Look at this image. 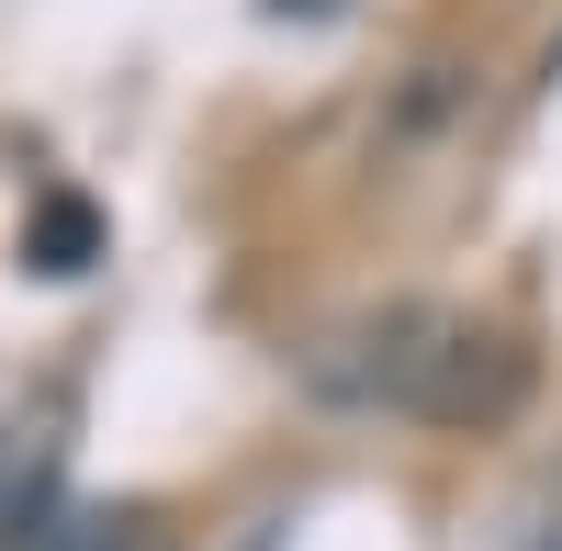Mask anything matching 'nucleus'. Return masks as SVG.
Returning a JSON list of instances; mask_svg holds the SVG:
<instances>
[{"label":"nucleus","instance_id":"obj_1","mask_svg":"<svg viewBox=\"0 0 562 551\" xmlns=\"http://www.w3.org/2000/svg\"><path fill=\"white\" fill-rule=\"evenodd\" d=\"M304 383L360 417H428V428H484L518 405V349L450 304H371L304 349Z\"/></svg>","mask_w":562,"mask_h":551},{"label":"nucleus","instance_id":"obj_2","mask_svg":"<svg viewBox=\"0 0 562 551\" xmlns=\"http://www.w3.org/2000/svg\"><path fill=\"white\" fill-rule=\"evenodd\" d=\"M23 259L45 270V282H79V270L102 259V214H90L79 192H45V203H34V225H23Z\"/></svg>","mask_w":562,"mask_h":551},{"label":"nucleus","instance_id":"obj_3","mask_svg":"<svg viewBox=\"0 0 562 551\" xmlns=\"http://www.w3.org/2000/svg\"><path fill=\"white\" fill-rule=\"evenodd\" d=\"M23 551H113V529L102 518H57V529H34Z\"/></svg>","mask_w":562,"mask_h":551},{"label":"nucleus","instance_id":"obj_4","mask_svg":"<svg viewBox=\"0 0 562 551\" xmlns=\"http://www.w3.org/2000/svg\"><path fill=\"white\" fill-rule=\"evenodd\" d=\"M551 551H562V540H551Z\"/></svg>","mask_w":562,"mask_h":551}]
</instances>
